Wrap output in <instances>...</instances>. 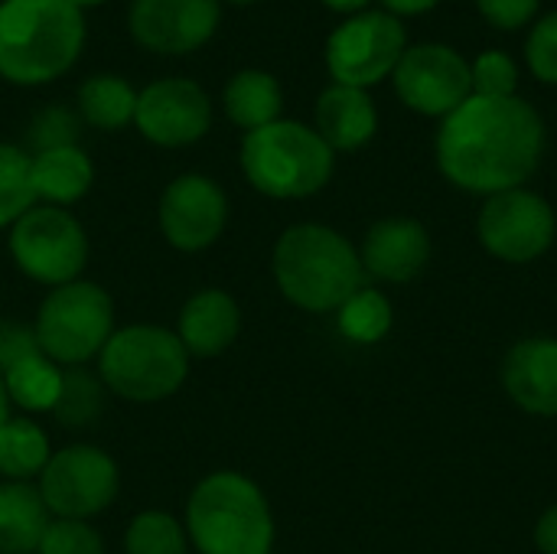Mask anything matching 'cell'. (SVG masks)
I'll list each match as a JSON object with an SVG mask.
<instances>
[{"instance_id": "cell-1", "label": "cell", "mask_w": 557, "mask_h": 554, "mask_svg": "<svg viewBox=\"0 0 557 554\" xmlns=\"http://www.w3.org/2000/svg\"><path fill=\"white\" fill-rule=\"evenodd\" d=\"M437 167L463 193L496 196L519 189L545 157V121L519 95H470L437 131Z\"/></svg>"}, {"instance_id": "cell-2", "label": "cell", "mask_w": 557, "mask_h": 554, "mask_svg": "<svg viewBox=\"0 0 557 554\" xmlns=\"http://www.w3.org/2000/svg\"><path fill=\"white\" fill-rule=\"evenodd\" d=\"M85 13L69 0H0V78L16 88L49 85L85 49Z\"/></svg>"}, {"instance_id": "cell-3", "label": "cell", "mask_w": 557, "mask_h": 554, "mask_svg": "<svg viewBox=\"0 0 557 554\" xmlns=\"http://www.w3.org/2000/svg\"><path fill=\"white\" fill-rule=\"evenodd\" d=\"M274 284L307 313H336L359 287L366 271L352 242L320 222H300L281 232L271 255Z\"/></svg>"}, {"instance_id": "cell-4", "label": "cell", "mask_w": 557, "mask_h": 554, "mask_svg": "<svg viewBox=\"0 0 557 554\" xmlns=\"http://www.w3.org/2000/svg\"><path fill=\"white\" fill-rule=\"evenodd\" d=\"M189 549L199 554H271L274 513L264 490L238 473L215 470L202 477L183 516Z\"/></svg>"}, {"instance_id": "cell-5", "label": "cell", "mask_w": 557, "mask_h": 554, "mask_svg": "<svg viewBox=\"0 0 557 554\" xmlns=\"http://www.w3.org/2000/svg\"><path fill=\"white\" fill-rule=\"evenodd\" d=\"M238 163L248 186L268 199H310L330 180L336 153L304 121L281 118L242 137Z\"/></svg>"}, {"instance_id": "cell-6", "label": "cell", "mask_w": 557, "mask_h": 554, "mask_svg": "<svg viewBox=\"0 0 557 554\" xmlns=\"http://www.w3.org/2000/svg\"><path fill=\"white\" fill-rule=\"evenodd\" d=\"M101 385L134 405L166 402L189 379V353L180 336L157 323H131L111 333L98 353Z\"/></svg>"}, {"instance_id": "cell-7", "label": "cell", "mask_w": 557, "mask_h": 554, "mask_svg": "<svg viewBox=\"0 0 557 554\" xmlns=\"http://www.w3.org/2000/svg\"><path fill=\"white\" fill-rule=\"evenodd\" d=\"M114 333V300L95 281H72L52 287L33 320L36 346L59 369H78L98 359Z\"/></svg>"}, {"instance_id": "cell-8", "label": "cell", "mask_w": 557, "mask_h": 554, "mask_svg": "<svg viewBox=\"0 0 557 554\" xmlns=\"http://www.w3.org/2000/svg\"><path fill=\"white\" fill-rule=\"evenodd\" d=\"M7 251L20 274L52 291L82 278L88 264V232L69 209L36 202L10 225Z\"/></svg>"}, {"instance_id": "cell-9", "label": "cell", "mask_w": 557, "mask_h": 554, "mask_svg": "<svg viewBox=\"0 0 557 554\" xmlns=\"http://www.w3.org/2000/svg\"><path fill=\"white\" fill-rule=\"evenodd\" d=\"M36 490L52 519L88 522L111 509L121 493V470L111 454L91 444H69L52 451Z\"/></svg>"}, {"instance_id": "cell-10", "label": "cell", "mask_w": 557, "mask_h": 554, "mask_svg": "<svg viewBox=\"0 0 557 554\" xmlns=\"http://www.w3.org/2000/svg\"><path fill=\"white\" fill-rule=\"evenodd\" d=\"M408 49L405 23L385 10H362L346 16L326 39V69L336 85L369 91L388 78Z\"/></svg>"}, {"instance_id": "cell-11", "label": "cell", "mask_w": 557, "mask_h": 554, "mask_svg": "<svg viewBox=\"0 0 557 554\" xmlns=\"http://www.w3.org/2000/svg\"><path fill=\"white\" fill-rule=\"evenodd\" d=\"M137 134L163 150H183L199 144L212 131V98L186 75H163L137 88L134 111Z\"/></svg>"}, {"instance_id": "cell-12", "label": "cell", "mask_w": 557, "mask_h": 554, "mask_svg": "<svg viewBox=\"0 0 557 554\" xmlns=\"http://www.w3.org/2000/svg\"><path fill=\"white\" fill-rule=\"evenodd\" d=\"M483 248L506 264H529L555 245L557 219L545 196L519 186L486 196L476 222Z\"/></svg>"}, {"instance_id": "cell-13", "label": "cell", "mask_w": 557, "mask_h": 554, "mask_svg": "<svg viewBox=\"0 0 557 554\" xmlns=\"http://www.w3.org/2000/svg\"><path fill=\"white\" fill-rule=\"evenodd\" d=\"M392 85L405 108L441 121L473 95L470 62L444 42L408 46L392 72Z\"/></svg>"}, {"instance_id": "cell-14", "label": "cell", "mask_w": 557, "mask_h": 554, "mask_svg": "<svg viewBox=\"0 0 557 554\" xmlns=\"http://www.w3.org/2000/svg\"><path fill=\"white\" fill-rule=\"evenodd\" d=\"M157 225L170 248L183 255L206 251L228 225V196L206 173H180L160 193Z\"/></svg>"}, {"instance_id": "cell-15", "label": "cell", "mask_w": 557, "mask_h": 554, "mask_svg": "<svg viewBox=\"0 0 557 554\" xmlns=\"http://www.w3.org/2000/svg\"><path fill=\"white\" fill-rule=\"evenodd\" d=\"M222 23L219 0H131L127 33L153 56H189L212 42Z\"/></svg>"}, {"instance_id": "cell-16", "label": "cell", "mask_w": 557, "mask_h": 554, "mask_svg": "<svg viewBox=\"0 0 557 554\" xmlns=\"http://www.w3.org/2000/svg\"><path fill=\"white\" fill-rule=\"evenodd\" d=\"M359 261L369 278H379L385 284H408L431 261V235L418 219H382L366 232Z\"/></svg>"}, {"instance_id": "cell-17", "label": "cell", "mask_w": 557, "mask_h": 554, "mask_svg": "<svg viewBox=\"0 0 557 554\" xmlns=\"http://www.w3.org/2000/svg\"><path fill=\"white\" fill-rule=\"evenodd\" d=\"M173 333L180 336L189 359H215L228 353L242 333V307L222 287H202L176 313Z\"/></svg>"}, {"instance_id": "cell-18", "label": "cell", "mask_w": 557, "mask_h": 554, "mask_svg": "<svg viewBox=\"0 0 557 554\" xmlns=\"http://www.w3.org/2000/svg\"><path fill=\"white\" fill-rule=\"evenodd\" d=\"M503 389L522 411L557 418V340L532 336L516 343L503 362Z\"/></svg>"}, {"instance_id": "cell-19", "label": "cell", "mask_w": 557, "mask_h": 554, "mask_svg": "<svg viewBox=\"0 0 557 554\" xmlns=\"http://www.w3.org/2000/svg\"><path fill=\"white\" fill-rule=\"evenodd\" d=\"M313 131L333 153L362 150L379 131V111L369 91L349 85H330L320 91L313 108Z\"/></svg>"}, {"instance_id": "cell-20", "label": "cell", "mask_w": 557, "mask_h": 554, "mask_svg": "<svg viewBox=\"0 0 557 554\" xmlns=\"http://www.w3.org/2000/svg\"><path fill=\"white\" fill-rule=\"evenodd\" d=\"M29 180L36 202L69 209L78 199H85L88 189L95 186V163L78 144L52 147L29 153Z\"/></svg>"}, {"instance_id": "cell-21", "label": "cell", "mask_w": 557, "mask_h": 554, "mask_svg": "<svg viewBox=\"0 0 557 554\" xmlns=\"http://www.w3.org/2000/svg\"><path fill=\"white\" fill-rule=\"evenodd\" d=\"M222 111L238 131L251 134L284 118V88L264 69H242L222 88Z\"/></svg>"}, {"instance_id": "cell-22", "label": "cell", "mask_w": 557, "mask_h": 554, "mask_svg": "<svg viewBox=\"0 0 557 554\" xmlns=\"http://www.w3.org/2000/svg\"><path fill=\"white\" fill-rule=\"evenodd\" d=\"M49 522L36 483L0 480V554H36Z\"/></svg>"}, {"instance_id": "cell-23", "label": "cell", "mask_w": 557, "mask_h": 554, "mask_svg": "<svg viewBox=\"0 0 557 554\" xmlns=\"http://www.w3.org/2000/svg\"><path fill=\"white\" fill-rule=\"evenodd\" d=\"M75 111H78L82 124H88L95 131H124L134 124L137 88L127 78L111 75V72L88 75L78 85Z\"/></svg>"}, {"instance_id": "cell-24", "label": "cell", "mask_w": 557, "mask_h": 554, "mask_svg": "<svg viewBox=\"0 0 557 554\" xmlns=\"http://www.w3.org/2000/svg\"><path fill=\"white\" fill-rule=\"evenodd\" d=\"M52 457L49 434L26 415L0 424V480L10 483H33L46 470Z\"/></svg>"}, {"instance_id": "cell-25", "label": "cell", "mask_w": 557, "mask_h": 554, "mask_svg": "<svg viewBox=\"0 0 557 554\" xmlns=\"http://www.w3.org/2000/svg\"><path fill=\"white\" fill-rule=\"evenodd\" d=\"M0 379H3L10 405L23 408L26 415H42V411L55 408V398L62 389V369L52 359H46L42 353L20 359Z\"/></svg>"}, {"instance_id": "cell-26", "label": "cell", "mask_w": 557, "mask_h": 554, "mask_svg": "<svg viewBox=\"0 0 557 554\" xmlns=\"http://www.w3.org/2000/svg\"><path fill=\"white\" fill-rule=\"evenodd\" d=\"M104 385L98 376L78 369H62V389L55 398V421L62 428H91L104 411Z\"/></svg>"}, {"instance_id": "cell-27", "label": "cell", "mask_w": 557, "mask_h": 554, "mask_svg": "<svg viewBox=\"0 0 557 554\" xmlns=\"http://www.w3.org/2000/svg\"><path fill=\"white\" fill-rule=\"evenodd\" d=\"M124 554H189L186 526L163 509H144L124 532Z\"/></svg>"}, {"instance_id": "cell-28", "label": "cell", "mask_w": 557, "mask_h": 554, "mask_svg": "<svg viewBox=\"0 0 557 554\" xmlns=\"http://www.w3.org/2000/svg\"><path fill=\"white\" fill-rule=\"evenodd\" d=\"M339 330L346 340L352 343H379L388 336L392 330V320H395V310L388 304V297L375 287H359L339 310Z\"/></svg>"}, {"instance_id": "cell-29", "label": "cell", "mask_w": 557, "mask_h": 554, "mask_svg": "<svg viewBox=\"0 0 557 554\" xmlns=\"http://www.w3.org/2000/svg\"><path fill=\"white\" fill-rule=\"evenodd\" d=\"M33 206L36 193L29 180V153L20 144L0 140V229H10Z\"/></svg>"}, {"instance_id": "cell-30", "label": "cell", "mask_w": 557, "mask_h": 554, "mask_svg": "<svg viewBox=\"0 0 557 554\" xmlns=\"http://www.w3.org/2000/svg\"><path fill=\"white\" fill-rule=\"evenodd\" d=\"M82 134V118L78 111L65 108V104H46L42 111L33 114L29 127H26V153H39V150H52V147H72L78 144Z\"/></svg>"}, {"instance_id": "cell-31", "label": "cell", "mask_w": 557, "mask_h": 554, "mask_svg": "<svg viewBox=\"0 0 557 554\" xmlns=\"http://www.w3.org/2000/svg\"><path fill=\"white\" fill-rule=\"evenodd\" d=\"M470 78H473V95L483 98H509L519 88V69L512 56L490 49L470 62Z\"/></svg>"}, {"instance_id": "cell-32", "label": "cell", "mask_w": 557, "mask_h": 554, "mask_svg": "<svg viewBox=\"0 0 557 554\" xmlns=\"http://www.w3.org/2000/svg\"><path fill=\"white\" fill-rule=\"evenodd\" d=\"M36 554H104V542L95 526L78 519H52L39 539Z\"/></svg>"}, {"instance_id": "cell-33", "label": "cell", "mask_w": 557, "mask_h": 554, "mask_svg": "<svg viewBox=\"0 0 557 554\" xmlns=\"http://www.w3.org/2000/svg\"><path fill=\"white\" fill-rule=\"evenodd\" d=\"M525 62L535 78L557 85V10L542 16L525 39Z\"/></svg>"}, {"instance_id": "cell-34", "label": "cell", "mask_w": 557, "mask_h": 554, "mask_svg": "<svg viewBox=\"0 0 557 554\" xmlns=\"http://www.w3.org/2000/svg\"><path fill=\"white\" fill-rule=\"evenodd\" d=\"M542 0H476L480 13L486 23H493L496 29H519L525 26Z\"/></svg>"}, {"instance_id": "cell-35", "label": "cell", "mask_w": 557, "mask_h": 554, "mask_svg": "<svg viewBox=\"0 0 557 554\" xmlns=\"http://www.w3.org/2000/svg\"><path fill=\"white\" fill-rule=\"evenodd\" d=\"M33 353H39L33 327H23L16 320H0V376Z\"/></svg>"}, {"instance_id": "cell-36", "label": "cell", "mask_w": 557, "mask_h": 554, "mask_svg": "<svg viewBox=\"0 0 557 554\" xmlns=\"http://www.w3.org/2000/svg\"><path fill=\"white\" fill-rule=\"evenodd\" d=\"M535 545L542 554H557V503L542 513L535 526Z\"/></svg>"}, {"instance_id": "cell-37", "label": "cell", "mask_w": 557, "mask_h": 554, "mask_svg": "<svg viewBox=\"0 0 557 554\" xmlns=\"http://www.w3.org/2000/svg\"><path fill=\"white\" fill-rule=\"evenodd\" d=\"M382 3V10L385 13H392V16H421V13H428V10H434L441 0H379Z\"/></svg>"}, {"instance_id": "cell-38", "label": "cell", "mask_w": 557, "mask_h": 554, "mask_svg": "<svg viewBox=\"0 0 557 554\" xmlns=\"http://www.w3.org/2000/svg\"><path fill=\"white\" fill-rule=\"evenodd\" d=\"M326 10H333V13H343V16H356V13H362V10H369V3L372 0H320Z\"/></svg>"}, {"instance_id": "cell-39", "label": "cell", "mask_w": 557, "mask_h": 554, "mask_svg": "<svg viewBox=\"0 0 557 554\" xmlns=\"http://www.w3.org/2000/svg\"><path fill=\"white\" fill-rule=\"evenodd\" d=\"M10 398H7V389H3V379H0V424H7L10 421Z\"/></svg>"}, {"instance_id": "cell-40", "label": "cell", "mask_w": 557, "mask_h": 554, "mask_svg": "<svg viewBox=\"0 0 557 554\" xmlns=\"http://www.w3.org/2000/svg\"><path fill=\"white\" fill-rule=\"evenodd\" d=\"M69 3H72L75 10H82V13H85V10H91V7H101V3H108V0H69Z\"/></svg>"}, {"instance_id": "cell-41", "label": "cell", "mask_w": 557, "mask_h": 554, "mask_svg": "<svg viewBox=\"0 0 557 554\" xmlns=\"http://www.w3.org/2000/svg\"><path fill=\"white\" fill-rule=\"evenodd\" d=\"M222 7L228 3V7H251V3H258V0H219Z\"/></svg>"}]
</instances>
